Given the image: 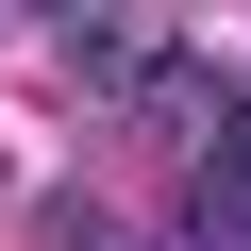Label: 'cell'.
Instances as JSON below:
<instances>
[{"label":"cell","instance_id":"cell-1","mask_svg":"<svg viewBox=\"0 0 251 251\" xmlns=\"http://www.w3.org/2000/svg\"><path fill=\"white\" fill-rule=\"evenodd\" d=\"M184 251H251V100H218V134L184 168Z\"/></svg>","mask_w":251,"mask_h":251},{"label":"cell","instance_id":"cell-2","mask_svg":"<svg viewBox=\"0 0 251 251\" xmlns=\"http://www.w3.org/2000/svg\"><path fill=\"white\" fill-rule=\"evenodd\" d=\"M50 34H67L100 84H151V67H168V50H151V0H50Z\"/></svg>","mask_w":251,"mask_h":251},{"label":"cell","instance_id":"cell-3","mask_svg":"<svg viewBox=\"0 0 251 251\" xmlns=\"http://www.w3.org/2000/svg\"><path fill=\"white\" fill-rule=\"evenodd\" d=\"M67 251H84V234H67Z\"/></svg>","mask_w":251,"mask_h":251}]
</instances>
